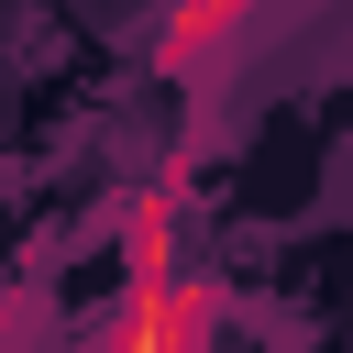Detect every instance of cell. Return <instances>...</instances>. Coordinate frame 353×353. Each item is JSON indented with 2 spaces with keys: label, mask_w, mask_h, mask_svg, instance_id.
I'll return each instance as SVG.
<instances>
[{
  "label": "cell",
  "mask_w": 353,
  "mask_h": 353,
  "mask_svg": "<svg viewBox=\"0 0 353 353\" xmlns=\"http://www.w3.org/2000/svg\"><path fill=\"white\" fill-rule=\"evenodd\" d=\"M88 353H210V287L176 265V199L165 188L132 199V276H121V309L99 320Z\"/></svg>",
  "instance_id": "obj_1"
},
{
  "label": "cell",
  "mask_w": 353,
  "mask_h": 353,
  "mask_svg": "<svg viewBox=\"0 0 353 353\" xmlns=\"http://www.w3.org/2000/svg\"><path fill=\"white\" fill-rule=\"evenodd\" d=\"M254 11H265V0H188V11H176L165 33H154V55H165L176 77H199V66H210V55H221V44H232V33L254 22Z\"/></svg>",
  "instance_id": "obj_2"
}]
</instances>
